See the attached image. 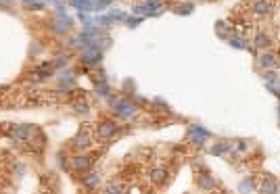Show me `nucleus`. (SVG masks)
I'll use <instances>...</instances> for the list:
<instances>
[{
  "label": "nucleus",
  "mask_w": 280,
  "mask_h": 194,
  "mask_svg": "<svg viewBox=\"0 0 280 194\" xmlns=\"http://www.w3.org/2000/svg\"><path fill=\"white\" fill-rule=\"evenodd\" d=\"M71 167L75 171H86L92 167V159L88 155H80V157H73L71 159Z\"/></svg>",
  "instance_id": "nucleus-2"
},
{
  "label": "nucleus",
  "mask_w": 280,
  "mask_h": 194,
  "mask_svg": "<svg viewBox=\"0 0 280 194\" xmlns=\"http://www.w3.org/2000/svg\"><path fill=\"white\" fill-rule=\"evenodd\" d=\"M117 126L113 121H101V126L99 129H96V136H99L101 140H111V138H115L117 136Z\"/></svg>",
  "instance_id": "nucleus-1"
},
{
  "label": "nucleus",
  "mask_w": 280,
  "mask_h": 194,
  "mask_svg": "<svg viewBox=\"0 0 280 194\" xmlns=\"http://www.w3.org/2000/svg\"><path fill=\"white\" fill-rule=\"evenodd\" d=\"M13 136H15L17 140H25V142H28L30 136H32V131H30L28 126H15V128H13Z\"/></svg>",
  "instance_id": "nucleus-6"
},
{
  "label": "nucleus",
  "mask_w": 280,
  "mask_h": 194,
  "mask_svg": "<svg viewBox=\"0 0 280 194\" xmlns=\"http://www.w3.org/2000/svg\"><path fill=\"white\" fill-rule=\"evenodd\" d=\"M259 63H261V67H278V59L272 55V52H268V55H264L259 59Z\"/></svg>",
  "instance_id": "nucleus-8"
},
{
  "label": "nucleus",
  "mask_w": 280,
  "mask_h": 194,
  "mask_svg": "<svg viewBox=\"0 0 280 194\" xmlns=\"http://www.w3.org/2000/svg\"><path fill=\"white\" fill-rule=\"evenodd\" d=\"M99 175H96V173H92V175H86V178H84V184H86V186H88V188H96V186H99Z\"/></svg>",
  "instance_id": "nucleus-11"
},
{
  "label": "nucleus",
  "mask_w": 280,
  "mask_h": 194,
  "mask_svg": "<svg viewBox=\"0 0 280 194\" xmlns=\"http://www.w3.org/2000/svg\"><path fill=\"white\" fill-rule=\"evenodd\" d=\"M151 182L153 184H165L168 182V171H165L163 167H155L151 171Z\"/></svg>",
  "instance_id": "nucleus-4"
},
{
  "label": "nucleus",
  "mask_w": 280,
  "mask_h": 194,
  "mask_svg": "<svg viewBox=\"0 0 280 194\" xmlns=\"http://www.w3.org/2000/svg\"><path fill=\"white\" fill-rule=\"evenodd\" d=\"M84 131H86V129H84ZM84 131H82V134L73 140V144H75L77 148H86V146H90V142H92L90 134H84Z\"/></svg>",
  "instance_id": "nucleus-9"
},
{
  "label": "nucleus",
  "mask_w": 280,
  "mask_h": 194,
  "mask_svg": "<svg viewBox=\"0 0 280 194\" xmlns=\"http://www.w3.org/2000/svg\"><path fill=\"white\" fill-rule=\"evenodd\" d=\"M255 46L257 48H270V38L266 33H257L255 36Z\"/></svg>",
  "instance_id": "nucleus-10"
},
{
  "label": "nucleus",
  "mask_w": 280,
  "mask_h": 194,
  "mask_svg": "<svg viewBox=\"0 0 280 194\" xmlns=\"http://www.w3.org/2000/svg\"><path fill=\"white\" fill-rule=\"evenodd\" d=\"M270 2L268 0H257L255 4H253V13H255L257 17H266V15H270Z\"/></svg>",
  "instance_id": "nucleus-3"
},
{
  "label": "nucleus",
  "mask_w": 280,
  "mask_h": 194,
  "mask_svg": "<svg viewBox=\"0 0 280 194\" xmlns=\"http://www.w3.org/2000/svg\"><path fill=\"white\" fill-rule=\"evenodd\" d=\"M105 194H121V190H117V188H109Z\"/></svg>",
  "instance_id": "nucleus-13"
},
{
  "label": "nucleus",
  "mask_w": 280,
  "mask_h": 194,
  "mask_svg": "<svg viewBox=\"0 0 280 194\" xmlns=\"http://www.w3.org/2000/svg\"><path fill=\"white\" fill-rule=\"evenodd\" d=\"M259 194H278V184H276V180H266L264 184H261Z\"/></svg>",
  "instance_id": "nucleus-7"
},
{
  "label": "nucleus",
  "mask_w": 280,
  "mask_h": 194,
  "mask_svg": "<svg viewBox=\"0 0 280 194\" xmlns=\"http://www.w3.org/2000/svg\"><path fill=\"white\" fill-rule=\"evenodd\" d=\"M199 186H201V188L211 190V188H213V180L209 178V175H201V178H199Z\"/></svg>",
  "instance_id": "nucleus-12"
},
{
  "label": "nucleus",
  "mask_w": 280,
  "mask_h": 194,
  "mask_svg": "<svg viewBox=\"0 0 280 194\" xmlns=\"http://www.w3.org/2000/svg\"><path fill=\"white\" fill-rule=\"evenodd\" d=\"M115 109H117V113H119L121 117H132L134 115V107L130 102H126V100H119L115 104Z\"/></svg>",
  "instance_id": "nucleus-5"
}]
</instances>
